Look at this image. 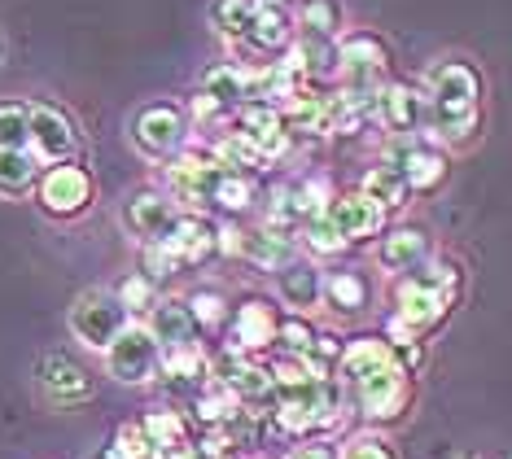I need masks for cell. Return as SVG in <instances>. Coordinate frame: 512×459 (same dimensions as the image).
I'll list each match as a JSON object with an SVG mask.
<instances>
[{
    "instance_id": "cell-16",
    "label": "cell",
    "mask_w": 512,
    "mask_h": 459,
    "mask_svg": "<svg viewBox=\"0 0 512 459\" xmlns=\"http://www.w3.org/2000/svg\"><path fill=\"white\" fill-rule=\"evenodd\" d=\"M215 376L237 403H263V398H272V390H276L272 372L259 368V363H250V359H241V355H219Z\"/></svg>"
},
{
    "instance_id": "cell-5",
    "label": "cell",
    "mask_w": 512,
    "mask_h": 459,
    "mask_svg": "<svg viewBox=\"0 0 512 459\" xmlns=\"http://www.w3.org/2000/svg\"><path fill=\"white\" fill-rule=\"evenodd\" d=\"M123 328H127V306L119 302V293L88 289L71 311V333L84 341L88 350H110Z\"/></svg>"
},
{
    "instance_id": "cell-22",
    "label": "cell",
    "mask_w": 512,
    "mask_h": 459,
    "mask_svg": "<svg viewBox=\"0 0 512 459\" xmlns=\"http://www.w3.org/2000/svg\"><path fill=\"white\" fill-rule=\"evenodd\" d=\"M202 92L219 105V110H241V105H250V101H254V70H241V66H215V70H206Z\"/></svg>"
},
{
    "instance_id": "cell-25",
    "label": "cell",
    "mask_w": 512,
    "mask_h": 459,
    "mask_svg": "<svg viewBox=\"0 0 512 459\" xmlns=\"http://www.w3.org/2000/svg\"><path fill=\"white\" fill-rule=\"evenodd\" d=\"M359 193H364L368 202H377L381 210H399V206H407V193H412V184L403 180V171L394 167V162H377V167L364 175Z\"/></svg>"
},
{
    "instance_id": "cell-7",
    "label": "cell",
    "mask_w": 512,
    "mask_h": 459,
    "mask_svg": "<svg viewBox=\"0 0 512 459\" xmlns=\"http://www.w3.org/2000/svg\"><path fill=\"white\" fill-rule=\"evenodd\" d=\"M106 368H110L114 381H123V385H149L162 368V346L154 341L149 328L127 324L119 333V341L106 350Z\"/></svg>"
},
{
    "instance_id": "cell-33",
    "label": "cell",
    "mask_w": 512,
    "mask_h": 459,
    "mask_svg": "<svg viewBox=\"0 0 512 459\" xmlns=\"http://www.w3.org/2000/svg\"><path fill=\"white\" fill-rule=\"evenodd\" d=\"M298 22H302V31L307 35H324V40H333V35L342 31V5H337V0H302Z\"/></svg>"
},
{
    "instance_id": "cell-45",
    "label": "cell",
    "mask_w": 512,
    "mask_h": 459,
    "mask_svg": "<svg viewBox=\"0 0 512 459\" xmlns=\"http://www.w3.org/2000/svg\"><path fill=\"white\" fill-rule=\"evenodd\" d=\"M246 459H267V455H246Z\"/></svg>"
},
{
    "instance_id": "cell-8",
    "label": "cell",
    "mask_w": 512,
    "mask_h": 459,
    "mask_svg": "<svg viewBox=\"0 0 512 459\" xmlns=\"http://www.w3.org/2000/svg\"><path fill=\"white\" fill-rule=\"evenodd\" d=\"M351 390L368 420H394L412 403V381H407V372L399 368V359H390V363H381V368H372L368 376H359Z\"/></svg>"
},
{
    "instance_id": "cell-10",
    "label": "cell",
    "mask_w": 512,
    "mask_h": 459,
    "mask_svg": "<svg viewBox=\"0 0 512 459\" xmlns=\"http://www.w3.org/2000/svg\"><path fill=\"white\" fill-rule=\"evenodd\" d=\"M75 149H79V132L71 114L53 110L44 101H31V153L40 162H49V167H62V162L75 158Z\"/></svg>"
},
{
    "instance_id": "cell-3",
    "label": "cell",
    "mask_w": 512,
    "mask_h": 459,
    "mask_svg": "<svg viewBox=\"0 0 512 459\" xmlns=\"http://www.w3.org/2000/svg\"><path fill=\"white\" fill-rule=\"evenodd\" d=\"M342 411V390L333 376H311L307 385L281 390V407H276V425L285 433H311V429H329Z\"/></svg>"
},
{
    "instance_id": "cell-32",
    "label": "cell",
    "mask_w": 512,
    "mask_h": 459,
    "mask_svg": "<svg viewBox=\"0 0 512 459\" xmlns=\"http://www.w3.org/2000/svg\"><path fill=\"white\" fill-rule=\"evenodd\" d=\"M0 149H31V105L0 101Z\"/></svg>"
},
{
    "instance_id": "cell-27",
    "label": "cell",
    "mask_w": 512,
    "mask_h": 459,
    "mask_svg": "<svg viewBox=\"0 0 512 459\" xmlns=\"http://www.w3.org/2000/svg\"><path fill=\"white\" fill-rule=\"evenodd\" d=\"M285 127L289 132H329L333 119V97H316V92H298L285 101Z\"/></svg>"
},
{
    "instance_id": "cell-37",
    "label": "cell",
    "mask_w": 512,
    "mask_h": 459,
    "mask_svg": "<svg viewBox=\"0 0 512 459\" xmlns=\"http://www.w3.org/2000/svg\"><path fill=\"white\" fill-rule=\"evenodd\" d=\"M215 202L224 210H246L254 202V184L241 171H224V180H219V188H215Z\"/></svg>"
},
{
    "instance_id": "cell-42",
    "label": "cell",
    "mask_w": 512,
    "mask_h": 459,
    "mask_svg": "<svg viewBox=\"0 0 512 459\" xmlns=\"http://www.w3.org/2000/svg\"><path fill=\"white\" fill-rule=\"evenodd\" d=\"M342 459H399V455H394L390 442H381V438H359Z\"/></svg>"
},
{
    "instance_id": "cell-29",
    "label": "cell",
    "mask_w": 512,
    "mask_h": 459,
    "mask_svg": "<svg viewBox=\"0 0 512 459\" xmlns=\"http://www.w3.org/2000/svg\"><path fill=\"white\" fill-rule=\"evenodd\" d=\"M246 44L254 53H276L289 44V14L281 5H263L259 18H254V27L246 35Z\"/></svg>"
},
{
    "instance_id": "cell-28",
    "label": "cell",
    "mask_w": 512,
    "mask_h": 459,
    "mask_svg": "<svg viewBox=\"0 0 512 459\" xmlns=\"http://www.w3.org/2000/svg\"><path fill=\"white\" fill-rule=\"evenodd\" d=\"M259 9H263V0H211V27L219 35H228V40H246L250 27H254V18H259Z\"/></svg>"
},
{
    "instance_id": "cell-6",
    "label": "cell",
    "mask_w": 512,
    "mask_h": 459,
    "mask_svg": "<svg viewBox=\"0 0 512 459\" xmlns=\"http://www.w3.org/2000/svg\"><path fill=\"white\" fill-rule=\"evenodd\" d=\"M386 66H390V49L377 40V35L359 31V35H346V40L337 44V75L346 79V92H359V97L381 92Z\"/></svg>"
},
{
    "instance_id": "cell-24",
    "label": "cell",
    "mask_w": 512,
    "mask_h": 459,
    "mask_svg": "<svg viewBox=\"0 0 512 459\" xmlns=\"http://www.w3.org/2000/svg\"><path fill=\"white\" fill-rule=\"evenodd\" d=\"M429 254V241L421 228H394L386 241H381L377 250V263L386 267V272H412L416 263Z\"/></svg>"
},
{
    "instance_id": "cell-23",
    "label": "cell",
    "mask_w": 512,
    "mask_h": 459,
    "mask_svg": "<svg viewBox=\"0 0 512 459\" xmlns=\"http://www.w3.org/2000/svg\"><path fill=\"white\" fill-rule=\"evenodd\" d=\"M276 293H281L285 306L294 311H311L324 298V276L311 263H289L281 276H276Z\"/></svg>"
},
{
    "instance_id": "cell-14",
    "label": "cell",
    "mask_w": 512,
    "mask_h": 459,
    "mask_svg": "<svg viewBox=\"0 0 512 459\" xmlns=\"http://www.w3.org/2000/svg\"><path fill=\"white\" fill-rule=\"evenodd\" d=\"M386 162H394V167L403 171L412 193H429V188H438L447 180V153L434 145H421V140H399V145H390Z\"/></svg>"
},
{
    "instance_id": "cell-44",
    "label": "cell",
    "mask_w": 512,
    "mask_h": 459,
    "mask_svg": "<svg viewBox=\"0 0 512 459\" xmlns=\"http://www.w3.org/2000/svg\"><path fill=\"white\" fill-rule=\"evenodd\" d=\"M0 57H5V35H0Z\"/></svg>"
},
{
    "instance_id": "cell-1",
    "label": "cell",
    "mask_w": 512,
    "mask_h": 459,
    "mask_svg": "<svg viewBox=\"0 0 512 459\" xmlns=\"http://www.w3.org/2000/svg\"><path fill=\"white\" fill-rule=\"evenodd\" d=\"M425 101H429V132L447 145H464L482 119V75L477 66L447 57L425 70Z\"/></svg>"
},
{
    "instance_id": "cell-12",
    "label": "cell",
    "mask_w": 512,
    "mask_h": 459,
    "mask_svg": "<svg viewBox=\"0 0 512 459\" xmlns=\"http://www.w3.org/2000/svg\"><path fill=\"white\" fill-rule=\"evenodd\" d=\"M377 119L386 123L394 136L421 132V127H429L425 92H416L412 84H381V92H377Z\"/></svg>"
},
{
    "instance_id": "cell-46",
    "label": "cell",
    "mask_w": 512,
    "mask_h": 459,
    "mask_svg": "<svg viewBox=\"0 0 512 459\" xmlns=\"http://www.w3.org/2000/svg\"><path fill=\"white\" fill-rule=\"evenodd\" d=\"M460 459H477V455H460Z\"/></svg>"
},
{
    "instance_id": "cell-38",
    "label": "cell",
    "mask_w": 512,
    "mask_h": 459,
    "mask_svg": "<svg viewBox=\"0 0 512 459\" xmlns=\"http://www.w3.org/2000/svg\"><path fill=\"white\" fill-rule=\"evenodd\" d=\"M119 302L127 311H154V280L149 276H127L119 285Z\"/></svg>"
},
{
    "instance_id": "cell-30",
    "label": "cell",
    "mask_w": 512,
    "mask_h": 459,
    "mask_svg": "<svg viewBox=\"0 0 512 459\" xmlns=\"http://www.w3.org/2000/svg\"><path fill=\"white\" fill-rule=\"evenodd\" d=\"M141 429L149 433V446H154V455H180L184 446H189V433H184V420L176 411H149L141 420Z\"/></svg>"
},
{
    "instance_id": "cell-18",
    "label": "cell",
    "mask_w": 512,
    "mask_h": 459,
    "mask_svg": "<svg viewBox=\"0 0 512 459\" xmlns=\"http://www.w3.org/2000/svg\"><path fill=\"white\" fill-rule=\"evenodd\" d=\"M149 333H154V341L162 350H184L193 346L197 337V320H193V306L189 302H154V311H149Z\"/></svg>"
},
{
    "instance_id": "cell-11",
    "label": "cell",
    "mask_w": 512,
    "mask_h": 459,
    "mask_svg": "<svg viewBox=\"0 0 512 459\" xmlns=\"http://www.w3.org/2000/svg\"><path fill=\"white\" fill-rule=\"evenodd\" d=\"M123 223H127L132 237H141L149 245H162L171 237V228L180 223V210H176L171 197H162V193H136V197H127V206H123Z\"/></svg>"
},
{
    "instance_id": "cell-2",
    "label": "cell",
    "mask_w": 512,
    "mask_h": 459,
    "mask_svg": "<svg viewBox=\"0 0 512 459\" xmlns=\"http://www.w3.org/2000/svg\"><path fill=\"white\" fill-rule=\"evenodd\" d=\"M456 289H460V272L451 263L425 267L421 276H412L399 285V311H394L390 324H399L407 333L421 337L429 324H438L442 315H447V306L456 302Z\"/></svg>"
},
{
    "instance_id": "cell-34",
    "label": "cell",
    "mask_w": 512,
    "mask_h": 459,
    "mask_svg": "<svg viewBox=\"0 0 512 459\" xmlns=\"http://www.w3.org/2000/svg\"><path fill=\"white\" fill-rule=\"evenodd\" d=\"M215 158H219V167H228V171H250V167H259V162H263V149L254 145L250 136L228 132L224 140H219Z\"/></svg>"
},
{
    "instance_id": "cell-20",
    "label": "cell",
    "mask_w": 512,
    "mask_h": 459,
    "mask_svg": "<svg viewBox=\"0 0 512 459\" xmlns=\"http://www.w3.org/2000/svg\"><path fill=\"white\" fill-rule=\"evenodd\" d=\"M276 333H281V324H276V311L259 298L241 302L237 306V320H232V341H237V350H263L272 346Z\"/></svg>"
},
{
    "instance_id": "cell-4",
    "label": "cell",
    "mask_w": 512,
    "mask_h": 459,
    "mask_svg": "<svg viewBox=\"0 0 512 459\" xmlns=\"http://www.w3.org/2000/svg\"><path fill=\"white\" fill-rule=\"evenodd\" d=\"M189 140V119H184L180 105L171 101H154L145 105V110H136L132 119V145L145 153V158H176L180 145Z\"/></svg>"
},
{
    "instance_id": "cell-39",
    "label": "cell",
    "mask_w": 512,
    "mask_h": 459,
    "mask_svg": "<svg viewBox=\"0 0 512 459\" xmlns=\"http://www.w3.org/2000/svg\"><path fill=\"white\" fill-rule=\"evenodd\" d=\"M302 232H307V245H311L316 254H337V250H346V241L337 237V228H333V223L324 219V215H320V219H311Z\"/></svg>"
},
{
    "instance_id": "cell-13",
    "label": "cell",
    "mask_w": 512,
    "mask_h": 459,
    "mask_svg": "<svg viewBox=\"0 0 512 459\" xmlns=\"http://www.w3.org/2000/svg\"><path fill=\"white\" fill-rule=\"evenodd\" d=\"M324 219L337 228V237L351 245V241H364L372 232H381L386 210L377 202H368L364 193H337V197H329V206H324Z\"/></svg>"
},
{
    "instance_id": "cell-26",
    "label": "cell",
    "mask_w": 512,
    "mask_h": 459,
    "mask_svg": "<svg viewBox=\"0 0 512 459\" xmlns=\"http://www.w3.org/2000/svg\"><path fill=\"white\" fill-rule=\"evenodd\" d=\"M40 184V158L31 149H0V193L27 197Z\"/></svg>"
},
{
    "instance_id": "cell-41",
    "label": "cell",
    "mask_w": 512,
    "mask_h": 459,
    "mask_svg": "<svg viewBox=\"0 0 512 459\" xmlns=\"http://www.w3.org/2000/svg\"><path fill=\"white\" fill-rule=\"evenodd\" d=\"M276 337H281V341H285L289 350H294L298 359L307 355V350H311V341H316V333H311V328L302 324V320H289V324H281V333H276Z\"/></svg>"
},
{
    "instance_id": "cell-19",
    "label": "cell",
    "mask_w": 512,
    "mask_h": 459,
    "mask_svg": "<svg viewBox=\"0 0 512 459\" xmlns=\"http://www.w3.org/2000/svg\"><path fill=\"white\" fill-rule=\"evenodd\" d=\"M40 385L53 403H79V398L92 394V376L84 363L66 359V355H49L40 363Z\"/></svg>"
},
{
    "instance_id": "cell-36",
    "label": "cell",
    "mask_w": 512,
    "mask_h": 459,
    "mask_svg": "<svg viewBox=\"0 0 512 459\" xmlns=\"http://www.w3.org/2000/svg\"><path fill=\"white\" fill-rule=\"evenodd\" d=\"M162 368L167 376H176V381H202L206 376V359L197 346H184V350H171V355H162Z\"/></svg>"
},
{
    "instance_id": "cell-40",
    "label": "cell",
    "mask_w": 512,
    "mask_h": 459,
    "mask_svg": "<svg viewBox=\"0 0 512 459\" xmlns=\"http://www.w3.org/2000/svg\"><path fill=\"white\" fill-rule=\"evenodd\" d=\"M189 306H193V320H197V324H219V320H224V298H219L215 289H211V293L202 289Z\"/></svg>"
},
{
    "instance_id": "cell-35",
    "label": "cell",
    "mask_w": 512,
    "mask_h": 459,
    "mask_svg": "<svg viewBox=\"0 0 512 459\" xmlns=\"http://www.w3.org/2000/svg\"><path fill=\"white\" fill-rule=\"evenodd\" d=\"M101 459H154L149 433L141 425H123L119 433H114V442L101 451Z\"/></svg>"
},
{
    "instance_id": "cell-31",
    "label": "cell",
    "mask_w": 512,
    "mask_h": 459,
    "mask_svg": "<svg viewBox=\"0 0 512 459\" xmlns=\"http://www.w3.org/2000/svg\"><path fill=\"white\" fill-rule=\"evenodd\" d=\"M324 298H329L333 311H364L368 298H372V289H368V280L359 276V272H333L329 280H324Z\"/></svg>"
},
{
    "instance_id": "cell-43",
    "label": "cell",
    "mask_w": 512,
    "mask_h": 459,
    "mask_svg": "<svg viewBox=\"0 0 512 459\" xmlns=\"http://www.w3.org/2000/svg\"><path fill=\"white\" fill-rule=\"evenodd\" d=\"M294 459H337L333 446H324V442H311V446H298Z\"/></svg>"
},
{
    "instance_id": "cell-21",
    "label": "cell",
    "mask_w": 512,
    "mask_h": 459,
    "mask_svg": "<svg viewBox=\"0 0 512 459\" xmlns=\"http://www.w3.org/2000/svg\"><path fill=\"white\" fill-rule=\"evenodd\" d=\"M215 245H219V237H215L211 223L197 219V215H180V223L171 228V237L162 241V250L176 258V267H180V263H197V258H206Z\"/></svg>"
},
{
    "instance_id": "cell-9",
    "label": "cell",
    "mask_w": 512,
    "mask_h": 459,
    "mask_svg": "<svg viewBox=\"0 0 512 459\" xmlns=\"http://www.w3.org/2000/svg\"><path fill=\"white\" fill-rule=\"evenodd\" d=\"M36 197H40V206L49 210V215L75 219V215H84L88 202H92V175L84 167H75V162L49 167L40 175V184H36Z\"/></svg>"
},
{
    "instance_id": "cell-17",
    "label": "cell",
    "mask_w": 512,
    "mask_h": 459,
    "mask_svg": "<svg viewBox=\"0 0 512 459\" xmlns=\"http://www.w3.org/2000/svg\"><path fill=\"white\" fill-rule=\"evenodd\" d=\"M224 245L232 254H241V258H250V263H259V267H285L294 263V241L281 237V232H272V228H263V232H237V228H228L224 232Z\"/></svg>"
},
{
    "instance_id": "cell-15",
    "label": "cell",
    "mask_w": 512,
    "mask_h": 459,
    "mask_svg": "<svg viewBox=\"0 0 512 459\" xmlns=\"http://www.w3.org/2000/svg\"><path fill=\"white\" fill-rule=\"evenodd\" d=\"M228 167L219 162H206V158H180L167 167V180H171V197L176 202H189V206H202V202H215V188L224 180Z\"/></svg>"
}]
</instances>
